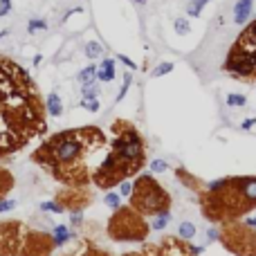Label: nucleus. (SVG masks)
Listing matches in <instances>:
<instances>
[{
  "label": "nucleus",
  "instance_id": "f257e3e1",
  "mask_svg": "<svg viewBox=\"0 0 256 256\" xmlns=\"http://www.w3.org/2000/svg\"><path fill=\"white\" fill-rule=\"evenodd\" d=\"M103 137L95 128H81V130H65L52 137L48 144L38 151L36 160L52 171H61L65 166H75L83 157L88 149L102 144Z\"/></svg>",
  "mask_w": 256,
  "mask_h": 256
},
{
  "label": "nucleus",
  "instance_id": "f03ea898",
  "mask_svg": "<svg viewBox=\"0 0 256 256\" xmlns=\"http://www.w3.org/2000/svg\"><path fill=\"white\" fill-rule=\"evenodd\" d=\"M171 198L164 189L157 184L151 176H142L135 180L133 184V193H130V207L137 209L139 213H155L169 209Z\"/></svg>",
  "mask_w": 256,
  "mask_h": 256
},
{
  "label": "nucleus",
  "instance_id": "7ed1b4c3",
  "mask_svg": "<svg viewBox=\"0 0 256 256\" xmlns=\"http://www.w3.org/2000/svg\"><path fill=\"white\" fill-rule=\"evenodd\" d=\"M112 153L117 155V160L124 166H128L130 173H135L144 164V142L135 128H124L117 135V139L112 142Z\"/></svg>",
  "mask_w": 256,
  "mask_h": 256
},
{
  "label": "nucleus",
  "instance_id": "20e7f679",
  "mask_svg": "<svg viewBox=\"0 0 256 256\" xmlns=\"http://www.w3.org/2000/svg\"><path fill=\"white\" fill-rule=\"evenodd\" d=\"M110 220V236L117 240H142L146 236V225L139 218L137 209H115Z\"/></svg>",
  "mask_w": 256,
  "mask_h": 256
},
{
  "label": "nucleus",
  "instance_id": "39448f33",
  "mask_svg": "<svg viewBox=\"0 0 256 256\" xmlns=\"http://www.w3.org/2000/svg\"><path fill=\"white\" fill-rule=\"evenodd\" d=\"M225 72H230L234 79H254L256 77V59L247 52L231 48L225 61Z\"/></svg>",
  "mask_w": 256,
  "mask_h": 256
},
{
  "label": "nucleus",
  "instance_id": "423d86ee",
  "mask_svg": "<svg viewBox=\"0 0 256 256\" xmlns=\"http://www.w3.org/2000/svg\"><path fill=\"white\" fill-rule=\"evenodd\" d=\"M231 48L240 50V52H247L250 56L256 59V18L240 32V36L236 38V43L231 45Z\"/></svg>",
  "mask_w": 256,
  "mask_h": 256
},
{
  "label": "nucleus",
  "instance_id": "0eeeda50",
  "mask_svg": "<svg viewBox=\"0 0 256 256\" xmlns=\"http://www.w3.org/2000/svg\"><path fill=\"white\" fill-rule=\"evenodd\" d=\"M234 180L245 209H252L256 205V178H234Z\"/></svg>",
  "mask_w": 256,
  "mask_h": 256
},
{
  "label": "nucleus",
  "instance_id": "6e6552de",
  "mask_svg": "<svg viewBox=\"0 0 256 256\" xmlns=\"http://www.w3.org/2000/svg\"><path fill=\"white\" fill-rule=\"evenodd\" d=\"M252 7H254V0H238L234 5V23L236 25H243V23L250 18Z\"/></svg>",
  "mask_w": 256,
  "mask_h": 256
},
{
  "label": "nucleus",
  "instance_id": "1a4fd4ad",
  "mask_svg": "<svg viewBox=\"0 0 256 256\" xmlns=\"http://www.w3.org/2000/svg\"><path fill=\"white\" fill-rule=\"evenodd\" d=\"M72 236L75 234L68 230V225H56L52 230V236H50V243H52L54 247H61V245H65V243H70Z\"/></svg>",
  "mask_w": 256,
  "mask_h": 256
},
{
  "label": "nucleus",
  "instance_id": "9d476101",
  "mask_svg": "<svg viewBox=\"0 0 256 256\" xmlns=\"http://www.w3.org/2000/svg\"><path fill=\"white\" fill-rule=\"evenodd\" d=\"M115 79V61L112 59H103L102 65L97 68V81H112Z\"/></svg>",
  "mask_w": 256,
  "mask_h": 256
},
{
  "label": "nucleus",
  "instance_id": "9b49d317",
  "mask_svg": "<svg viewBox=\"0 0 256 256\" xmlns=\"http://www.w3.org/2000/svg\"><path fill=\"white\" fill-rule=\"evenodd\" d=\"M171 223V211L169 209H164V211H160V213H155V218H153V223H151V230H155V231H162L166 227V225Z\"/></svg>",
  "mask_w": 256,
  "mask_h": 256
},
{
  "label": "nucleus",
  "instance_id": "f8f14e48",
  "mask_svg": "<svg viewBox=\"0 0 256 256\" xmlns=\"http://www.w3.org/2000/svg\"><path fill=\"white\" fill-rule=\"evenodd\" d=\"M48 112L52 117H59L61 112H63V103H61V97L56 95V92H52V95L48 97Z\"/></svg>",
  "mask_w": 256,
  "mask_h": 256
},
{
  "label": "nucleus",
  "instance_id": "ddd939ff",
  "mask_svg": "<svg viewBox=\"0 0 256 256\" xmlns=\"http://www.w3.org/2000/svg\"><path fill=\"white\" fill-rule=\"evenodd\" d=\"M77 79L81 81V85L90 83V81H97V65H88V68H83L79 72V77H77Z\"/></svg>",
  "mask_w": 256,
  "mask_h": 256
},
{
  "label": "nucleus",
  "instance_id": "4468645a",
  "mask_svg": "<svg viewBox=\"0 0 256 256\" xmlns=\"http://www.w3.org/2000/svg\"><path fill=\"white\" fill-rule=\"evenodd\" d=\"M81 92H83V99H97L99 97V85H97V81L83 83L81 85Z\"/></svg>",
  "mask_w": 256,
  "mask_h": 256
},
{
  "label": "nucleus",
  "instance_id": "2eb2a0df",
  "mask_svg": "<svg viewBox=\"0 0 256 256\" xmlns=\"http://www.w3.org/2000/svg\"><path fill=\"white\" fill-rule=\"evenodd\" d=\"M227 106H231V108H243V106H247V97L245 95H238V92H231V95H227Z\"/></svg>",
  "mask_w": 256,
  "mask_h": 256
},
{
  "label": "nucleus",
  "instance_id": "dca6fc26",
  "mask_svg": "<svg viewBox=\"0 0 256 256\" xmlns=\"http://www.w3.org/2000/svg\"><path fill=\"white\" fill-rule=\"evenodd\" d=\"M178 234H180L182 240H191L193 236H196V225L193 223H182L180 227H178Z\"/></svg>",
  "mask_w": 256,
  "mask_h": 256
},
{
  "label": "nucleus",
  "instance_id": "f3484780",
  "mask_svg": "<svg viewBox=\"0 0 256 256\" xmlns=\"http://www.w3.org/2000/svg\"><path fill=\"white\" fill-rule=\"evenodd\" d=\"M207 2H211V0H189L187 14L189 16H200V11H203V7L207 5Z\"/></svg>",
  "mask_w": 256,
  "mask_h": 256
},
{
  "label": "nucleus",
  "instance_id": "a211bd4d",
  "mask_svg": "<svg viewBox=\"0 0 256 256\" xmlns=\"http://www.w3.org/2000/svg\"><path fill=\"white\" fill-rule=\"evenodd\" d=\"M102 52H103V48L97 41H90L85 45V56L88 59H97V56H102Z\"/></svg>",
  "mask_w": 256,
  "mask_h": 256
},
{
  "label": "nucleus",
  "instance_id": "6ab92c4d",
  "mask_svg": "<svg viewBox=\"0 0 256 256\" xmlns=\"http://www.w3.org/2000/svg\"><path fill=\"white\" fill-rule=\"evenodd\" d=\"M230 184V178H220V180H213V182H209L207 184V191L209 193H220L225 187Z\"/></svg>",
  "mask_w": 256,
  "mask_h": 256
},
{
  "label": "nucleus",
  "instance_id": "aec40b11",
  "mask_svg": "<svg viewBox=\"0 0 256 256\" xmlns=\"http://www.w3.org/2000/svg\"><path fill=\"white\" fill-rule=\"evenodd\" d=\"M43 29H48V23L43 21V18H32V21L27 23V32H29V34L43 32Z\"/></svg>",
  "mask_w": 256,
  "mask_h": 256
},
{
  "label": "nucleus",
  "instance_id": "412c9836",
  "mask_svg": "<svg viewBox=\"0 0 256 256\" xmlns=\"http://www.w3.org/2000/svg\"><path fill=\"white\" fill-rule=\"evenodd\" d=\"M173 68H176V65H173V63L164 61V63H160V65H157V68L153 70V77H164V75H169V72H173Z\"/></svg>",
  "mask_w": 256,
  "mask_h": 256
},
{
  "label": "nucleus",
  "instance_id": "4be33fe9",
  "mask_svg": "<svg viewBox=\"0 0 256 256\" xmlns=\"http://www.w3.org/2000/svg\"><path fill=\"white\" fill-rule=\"evenodd\" d=\"M103 200H106V205L110 209H119V205H122V196H119V193H106Z\"/></svg>",
  "mask_w": 256,
  "mask_h": 256
},
{
  "label": "nucleus",
  "instance_id": "5701e85b",
  "mask_svg": "<svg viewBox=\"0 0 256 256\" xmlns=\"http://www.w3.org/2000/svg\"><path fill=\"white\" fill-rule=\"evenodd\" d=\"M173 27H176V34H180V36H184V34L189 32V21H187V18H176V23H173Z\"/></svg>",
  "mask_w": 256,
  "mask_h": 256
},
{
  "label": "nucleus",
  "instance_id": "b1692460",
  "mask_svg": "<svg viewBox=\"0 0 256 256\" xmlns=\"http://www.w3.org/2000/svg\"><path fill=\"white\" fill-rule=\"evenodd\" d=\"M130 81H133V77H130V72H126V75H124V85H122V90H119V95H117V99H115V102H122L124 97H126L128 88H130Z\"/></svg>",
  "mask_w": 256,
  "mask_h": 256
},
{
  "label": "nucleus",
  "instance_id": "393cba45",
  "mask_svg": "<svg viewBox=\"0 0 256 256\" xmlns=\"http://www.w3.org/2000/svg\"><path fill=\"white\" fill-rule=\"evenodd\" d=\"M43 211H54V213H63V205L61 203H52V200H48V203L41 205Z\"/></svg>",
  "mask_w": 256,
  "mask_h": 256
},
{
  "label": "nucleus",
  "instance_id": "a878e982",
  "mask_svg": "<svg viewBox=\"0 0 256 256\" xmlns=\"http://www.w3.org/2000/svg\"><path fill=\"white\" fill-rule=\"evenodd\" d=\"M164 171H169V164H166L164 160H153L151 162V173H164Z\"/></svg>",
  "mask_w": 256,
  "mask_h": 256
},
{
  "label": "nucleus",
  "instance_id": "bb28decb",
  "mask_svg": "<svg viewBox=\"0 0 256 256\" xmlns=\"http://www.w3.org/2000/svg\"><path fill=\"white\" fill-rule=\"evenodd\" d=\"M81 108H85V110H90V112H97L99 110V102H97V99H83V102H81Z\"/></svg>",
  "mask_w": 256,
  "mask_h": 256
},
{
  "label": "nucleus",
  "instance_id": "cd10ccee",
  "mask_svg": "<svg viewBox=\"0 0 256 256\" xmlns=\"http://www.w3.org/2000/svg\"><path fill=\"white\" fill-rule=\"evenodd\" d=\"M130 193H133V182H122V184H119V196L130 198Z\"/></svg>",
  "mask_w": 256,
  "mask_h": 256
},
{
  "label": "nucleus",
  "instance_id": "c85d7f7f",
  "mask_svg": "<svg viewBox=\"0 0 256 256\" xmlns=\"http://www.w3.org/2000/svg\"><path fill=\"white\" fill-rule=\"evenodd\" d=\"M81 220H83V213H81V209H75V211L70 213V223L75 225V227H79Z\"/></svg>",
  "mask_w": 256,
  "mask_h": 256
},
{
  "label": "nucleus",
  "instance_id": "c756f323",
  "mask_svg": "<svg viewBox=\"0 0 256 256\" xmlns=\"http://www.w3.org/2000/svg\"><path fill=\"white\" fill-rule=\"evenodd\" d=\"M11 11V0H0V16H7Z\"/></svg>",
  "mask_w": 256,
  "mask_h": 256
},
{
  "label": "nucleus",
  "instance_id": "7c9ffc66",
  "mask_svg": "<svg viewBox=\"0 0 256 256\" xmlns=\"http://www.w3.org/2000/svg\"><path fill=\"white\" fill-rule=\"evenodd\" d=\"M11 207H16V203H14V200H0V213L9 211Z\"/></svg>",
  "mask_w": 256,
  "mask_h": 256
},
{
  "label": "nucleus",
  "instance_id": "2f4dec72",
  "mask_svg": "<svg viewBox=\"0 0 256 256\" xmlns=\"http://www.w3.org/2000/svg\"><path fill=\"white\" fill-rule=\"evenodd\" d=\"M117 59H119V61H122V63H124V65H126V68H130V70H137V65H135V63H133V61L128 59V56H124V54H119Z\"/></svg>",
  "mask_w": 256,
  "mask_h": 256
},
{
  "label": "nucleus",
  "instance_id": "473e14b6",
  "mask_svg": "<svg viewBox=\"0 0 256 256\" xmlns=\"http://www.w3.org/2000/svg\"><path fill=\"white\" fill-rule=\"evenodd\" d=\"M218 236H220L218 230H209V231H207V240H216Z\"/></svg>",
  "mask_w": 256,
  "mask_h": 256
},
{
  "label": "nucleus",
  "instance_id": "72a5a7b5",
  "mask_svg": "<svg viewBox=\"0 0 256 256\" xmlns=\"http://www.w3.org/2000/svg\"><path fill=\"white\" fill-rule=\"evenodd\" d=\"M245 225H247V227H250V230H256V216L247 218V220H245Z\"/></svg>",
  "mask_w": 256,
  "mask_h": 256
},
{
  "label": "nucleus",
  "instance_id": "f704fd0d",
  "mask_svg": "<svg viewBox=\"0 0 256 256\" xmlns=\"http://www.w3.org/2000/svg\"><path fill=\"white\" fill-rule=\"evenodd\" d=\"M254 124H256V117L245 119V122H243V128H245V130H247V128H252V126H254Z\"/></svg>",
  "mask_w": 256,
  "mask_h": 256
},
{
  "label": "nucleus",
  "instance_id": "c9c22d12",
  "mask_svg": "<svg viewBox=\"0 0 256 256\" xmlns=\"http://www.w3.org/2000/svg\"><path fill=\"white\" fill-rule=\"evenodd\" d=\"M2 176H5V173H2V169H0V178H2ZM5 191H7V184H0V196H2Z\"/></svg>",
  "mask_w": 256,
  "mask_h": 256
},
{
  "label": "nucleus",
  "instance_id": "e433bc0d",
  "mask_svg": "<svg viewBox=\"0 0 256 256\" xmlns=\"http://www.w3.org/2000/svg\"><path fill=\"white\" fill-rule=\"evenodd\" d=\"M41 61H43V56H41V54H36V56H34V65H38Z\"/></svg>",
  "mask_w": 256,
  "mask_h": 256
},
{
  "label": "nucleus",
  "instance_id": "4c0bfd02",
  "mask_svg": "<svg viewBox=\"0 0 256 256\" xmlns=\"http://www.w3.org/2000/svg\"><path fill=\"white\" fill-rule=\"evenodd\" d=\"M135 2H137V5H146V2H149V0H135Z\"/></svg>",
  "mask_w": 256,
  "mask_h": 256
},
{
  "label": "nucleus",
  "instance_id": "58836bf2",
  "mask_svg": "<svg viewBox=\"0 0 256 256\" xmlns=\"http://www.w3.org/2000/svg\"><path fill=\"white\" fill-rule=\"evenodd\" d=\"M254 79H256V77H254Z\"/></svg>",
  "mask_w": 256,
  "mask_h": 256
}]
</instances>
